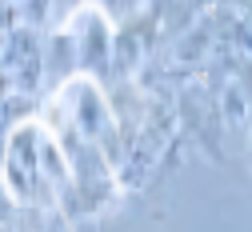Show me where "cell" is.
<instances>
[{"label":"cell","mask_w":252,"mask_h":232,"mask_svg":"<svg viewBox=\"0 0 252 232\" xmlns=\"http://www.w3.org/2000/svg\"><path fill=\"white\" fill-rule=\"evenodd\" d=\"M56 32L68 44L72 72H84V76L100 80L108 72V64H116V24H112L108 8L80 4V8H72L64 20L56 24Z\"/></svg>","instance_id":"3"},{"label":"cell","mask_w":252,"mask_h":232,"mask_svg":"<svg viewBox=\"0 0 252 232\" xmlns=\"http://www.w3.org/2000/svg\"><path fill=\"white\" fill-rule=\"evenodd\" d=\"M8 4L16 8V24H24V28L48 24V16H52V0H8Z\"/></svg>","instance_id":"5"},{"label":"cell","mask_w":252,"mask_h":232,"mask_svg":"<svg viewBox=\"0 0 252 232\" xmlns=\"http://www.w3.org/2000/svg\"><path fill=\"white\" fill-rule=\"evenodd\" d=\"M36 120L52 132H72V136L96 144L116 168L120 156V132H116V116L108 104V92L96 76L72 72L56 84V92L44 100V108L36 112Z\"/></svg>","instance_id":"2"},{"label":"cell","mask_w":252,"mask_h":232,"mask_svg":"<svg viewBox=\"0 0 252 232\" xmlns=\"http://www.w3.org/2000/svg\"><path fill=\"white\" fill-rule=\"evenodd\" d=\"M68 184V156L60 136L36 116L16 120L0 140V188L24 212H56V196Z\"/></svg>","instance_id":"1"},{"label":"cell","mask_w":252,"mask_h":232,"mask_svg":"<svg viewBox=\"0 0 252 232\" xmlns=\"http://www.w3.org/2000/svg\"><path fill=\"white\" fill-rule=\"evenodd\" d=\"M0 72H4V84H12L20 96H32L44 72V52L32 28H8L4 32V44H0Z\"/></svg>","instance_id":"4"},{"label":"cell","mask_w":252,"mask_h":232,"mask_svg":"<svg viewBox=\"0 0 252 232\" xmlns=\"http://www.w3.org/2000/svg\"><path fill=\"white\" fill-rule=\"evenodd\" d=\"M88 4H100V8H108V4H112V0H88Z\"/></svg>","instance_id":"7"},{"label":"cell","mask_w":252,"mask_h":232,"mask_svg":"<svg viewBox=\"0 0 252 232\" xmlns=\"http://www.w3.org/2000/svg\"><path fill=\"white\" fill-rule=\"evenodd\" d=\"M120 4H124V8H128V12H136V8L144 4V0H120Z\"/></svg>","instance_id":"6"}]
</instances>
